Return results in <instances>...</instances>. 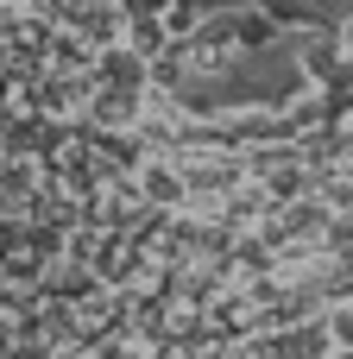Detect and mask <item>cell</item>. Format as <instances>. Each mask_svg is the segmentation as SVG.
Instances as JSON below:
<instances>
[{
    "instance_id": "obj_1",
    "label": "cell",
    "mask_w": 353,
    "mask_h": 359,
    "mask_svg": "<svg viewBox=\"0 0 353 359\" xmlns=\"http://www.w3.org/2000/svg\"><path fill=\"white\" fill-rule=\"evenodd\" d=\"M335 341L353 347V309H335Z\"/></svg>"
}]
</instances>
